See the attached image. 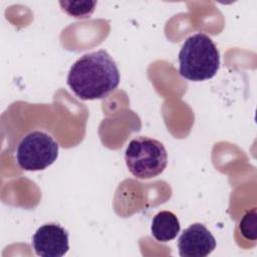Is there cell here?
I'll list each match as a JSON object with an SVG mask.
<instances>
[{"mask_svg":"<svg viewBox=\"0 0 257 257\" xmlns=\"http://www.w3.org/2000/svg\"><path fill=\"white\" fill-rule=\"evenodd\" d=\"M256 217H257L256 209L253 208L252 210L246 212V214L242 217L240 221L239 229L241 234L246 239L256 240V224H257Z\"/></svg>","mask_w":257,"mask_h":257,"instance_id":"9","label":"cell"},{"mask_svg":"<svg viewBox=\"0 0 257 257\" xmlns=\"http://www.w3.org/2000/svg\"><path fill=\"white\" fill-rule=\"evenodd\" d=\"M32 247L38 256L61 257L68 249V232L55 223L39 227L32 237Z\"/></svg>","mask_w":257,"mask_h":257,"instance_id":"5","label":"cell"},{"mask_svg":"<svg viewBox=\"0 0 257 257\" xmlns=\"http://www.w3.org/2000/svg\"><path fill=\"white\" fill-rule=\"evenodd\" d=\"M119 80L115 61L103 49L82 55L67 75L68 86L82 100L103 98L117 87Z\"/></svg>","mask_w":257,"mask_h":257,"instance_id":"1","label":"cell"},{"mask_svg":"<svg viewBox=\"0 0 257 257\" xmlns=\"http://www.w3.org/2000/svg\"><path fill=\"white\" fill-rule=\"evenodd\" d=\"M124 160L134 177L146 180L158 177L164 172L168 164V153L160 141L141 136L128 143Z\"/></svg>","mask_w":257,"mask_h":257,"instance_id":"3","label":"cell"},{"mask_svg":"<svg viewBox=\"0 0 257 257\" xmlns=\"http://www.w3.org/2000/svg\"><path fill=\"white\" fill-rule=\"evenodd\" d=\"M182 257H206L216 248V239L201 223H194L183 231L178 240Z\"/></svg>","mask_w":257,"mask_h":257,"instance_id":"6","label":"cell"},{"mask_svg":"<svg viewBox=\"0 0 257 257\" xmlns=\"http://www.w3.org/2000/svg\"><path fill=\"white\" fill-rule=\"evenodd\" d=\"M179 72L191 81H203L214 77L220 67V53L213 40L199 32L189 36L178 55Z\"/></svg>","mask_w":257,"mask_h":257,"instance_id":"2","label":"cell"},{"mask_svg":"<svg viewBox=\"0 0 257 257\" xmlns=\"http://www.w3.org/2000/svg\"><path fill=\"white\" fill-rule=\"evenodd\" d=\"M181 225L177 216L170 211H161L153 219L151 231L153 237L160 242H169L177 237Z\"/></svg>","mask_w":257,"mask_h":257,"instance_id":"7","label":"cell"},{"mask_svg":"<svg viewBox=\"0 0 257 257\" xmlns=\"http://www.w3.org/2000/svg\"><path fill=\"white\" fill-rule=\"evenodd\" d=\"M62 10L75 18H88L93 13L96 1H60Z\"/></svg>","mask_w":257,"mask_h":257,"instance_id":"8","label":"cell"},{"mask_svg":"<svg viewBox=\"0 0 257 257\" xmlns=\"http://www.w3.org/2000/svg\"><path fill=\"white\" fill-rule=\"evenodd\" d=\"M58 157V144L48 134L33 131L26 135L16 149V162L24 171H42Z\"/></svg>","mask_w":257,"mask_h":257,"instance_id":"4","label":"cell"}]
</instances>
